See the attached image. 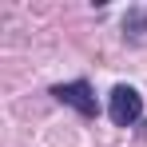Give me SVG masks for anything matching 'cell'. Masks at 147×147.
<instances>
[{"label":"cell","mask_w":147,"mask_h":147,"mask_svg":"<svg viewBox=\"0 0 147 147\" xmlns=\"http://www.w3.org/2000/svg\"><path fill=\"white\" fill-rule=\"evenodd\" d=\"M107 115H111L115 127H131V123H139V115H143V96H139L131 84H115L111 96H107Z\"/></svg>","instance_id":"1"},{"label":"cell","mask_w":147,"mask_h":147,"mask_svg":"<svg viewBox=\"0 0 147 147\" xmlns=\"http://www.w3.org/2000/svg\"><path fill=\"white\" fill-rule=\"evenodd\" d=\"M52 96L60 99V103H68V107H76L80 115H96V92H92V84L88 80H72V84H56L52 88Z\"/></svg>","instance_id":"2"},{"label":"cell","mask_w":147,"mask_h":147,"mask_svg":"<svg viewBox=\"0 0 147 147\" xmlns=\"http://www.w3.org/2000/svg\"><path fill=\"white\" fill-rule=\"evenodd\" d=\"M123 32H127L131 40H139L147 32V8H131V12L123 16Z\"/></svg>","instance_id":"3"}]
</instances>
